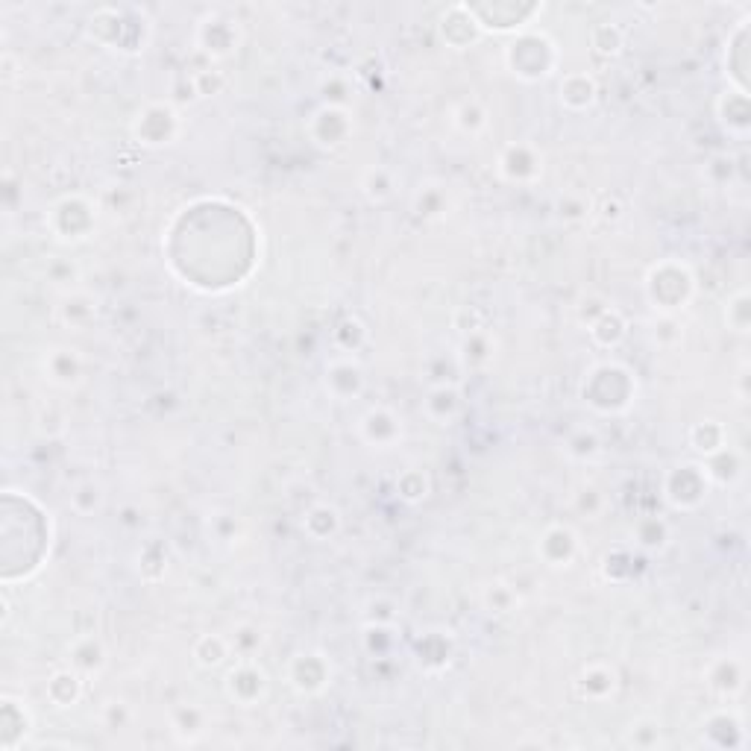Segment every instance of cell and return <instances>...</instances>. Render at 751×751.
Listing matches in <instances>:
<instances>
[{
  "instance_id": "obj_1",
  "label": "cell",
  "mask_w": 751,
  "mask_h": 751,
  "mask_svg": "<svg viewBox=\"0 0 751 751\" xmlns=\"http://www.w3.org/2000/svg\"><path fill=\"white\" fill-rule=\"evenodd\" d=\"M634 397H637V379L619 361H599L584 373L581 402L596 414H622L631 408Z\"/></svg>"
},
{
  "instance_id": "obj_41",
  "label": "cell",
  "mask_w": 751,
  "mask_h": 751,
  "mask_svg": "<svg viewBox=\"0 0 751 751\" xmlns=\"http://www.w3.org/2000/svg\"><path fill=\"white\" fill-rule=\"evenodd\" d=\"M347 338H353V353H358L361 347H364V341H367V326L358 320V317H344L338 326H335V332H332V341H335V347L344 353V347H347Z\"/></svg>"
},
{
  "instance_id": "obj_3",
  "label": "cell",
  "mask_w": 751,
  "mask_h": 751,
  "mask_svg": "<svg viewBox=\"0 0 751 751\" xmlns=\"http://www.w3.org/2000/svg\"><path fill=\"white\" fill-rule=\"evenodd\" d=\"M558 45L543 33H520L511 45L505 47V65L514 77L537 83L549 80L558 71Z\"/></svg>"
},
{
  "instance_id": "obj_29",
  "label": "cell",
  "mask_w": 751,
  "mask_h": 751,
  "mask_svg": "<svg viewBox=\"0 0 751 751\" xmlns=\"http://www.w3.org/2000/svg\"><path fill=\"white\" fill-rule=\"evenodd\" d=\"M707 684L710 690H716L719 696H734L743 690V666L737 661H716L707 672Z\"/></svg>"
},
{
  "instance_id": "obj_18",
  "label": "cell",
  "mask_w": 751,
  "mask_h": 751,
  "mask_svg": "<svg viewBox=\"0 0 751 751\" xmlns=\"http://www.w3.org/2000/svg\"><path fill=\"white\" fill-rule=\"evenodd\" d=\"M47 702L59 710H68V707L80 705L83 693H86V675L77 672L74 666H65V669H56L50 678H47Z\"/></svg>"
},
{
  "instance_id": "obj_17",
  "label": "cell",
  "mask_w": 751,
  "mask_h": 751,
  "mask_svg": "<svg viewBox=\"0 0 751 751\" xmlns=\"http://www.w3.org/2000/svg\"><path fill=\"white\" fill-rule=\"evenodd\" d=\"M0 728H3V751L21 749L33 728V713L21 699L3 696L0 702Z\"/></svg>"
},
{
  "instance_id": "obj_42",
  "label": "cell",
  "mask_w": 751,
  "mask_h": 751,
  "mask_svg": "<svg viewBox=\"0 0 751 751\" xmlns=\"http://www.w3.org/2000/svg\"><path fill=\"white\" fill-rule=\"evenodd\" d=\"M62 317L71 323V326H83L89 317H94V303L83 294H71L62 306Z\"/></svg>"
},
{
  "instance_id": "obj_40",
  "label": "cell",
  "mask_w": 751,
  "mask_h": 751,
  "mask_svg": "<svg viewBox=\"0 0 751 751\" xmlns=\"http://www.w3.org/2000/svg\"><path fill=\"white\" fill-rule=\"evenodd\" d=\"M567 452L578 461H590V458H596L602 452V441H599V435L593 429H575L570 441H567Z\"/></svg>"
},
{
  "instance_id": "obj_30",
  "label": "cell",
  "mask_w": 751,
  "mask_h": 751,
  "mask_svg": "<svg viewBox=\"0 0 751 751\" xmlns=\"http://www.w3.org/2000/svg\"><path fill=\"white\" fill-rule=\"evenodd\" d=\"M361 191H364V197H367L370 203H376V206L388 203V200L397 194V179H394V171H388V168H382V165L370 168V171L361 177Z\"/></svg>"
},
{
  "instance_id": "obj_38",
  "label": "cell",
  "mask_w": 751,
  "mask_h": 751,
  "mask_svg": "<svg viewBox=\"0 0 751 751\" xmlns=\"http://www.w3.org/2000/svg\"><path fill=\"white\" fill-rule=\"evenodd\" d=\"M493 338H490V332L485 329H479V332H470V335H464V344H461V358L467 361V364H485L493 358Z\"/></svg>"
},
{
  "instance_id": "obj_33",
  "label": "cell",
  "mask_w": 751,
  "mask_h": 751,
  "mask_svg": "<svg viewBox=\"0 0 751 751\" xmlns=\"http://www.w3.org/2000/svg\"><path fill=\"white\" fill-rule=\"evenodd\" d=\"M455 127L461 130L464 135H479L487 127V112L485 106L476 100V97H470V100H464L458 109H455Z\"/></svg>"
},
{
  "instance_id": "obj_23",
  "label": "cell",
  "mask_w": 751,
  "mask_h": 751,
  "mask_svg": "<svg viewBox=\"0 0 751 751\" xmlns=\"http://www.w3.org/2000/svg\"><path fill=\"white\" fill-rule=\"evenodd\" d=\"M587 335H590V341H593L596 347H602V350H617L619 344L625 341V335H628V320L622 317V311L614 309V306H608V309L602 311V314L587 326Z\"/></svg>"
},
{
  "instance_id": "obj_9",
  "label": "cell",
  "mask_w": 751,
  "mask_h": 751,
  "mask_svg": "<svg viewBox=\"0 0 751 751\" xmlns=\"http://www.w3.org/2000/svg\"><path fill=\"white\" fill-rule=\"evenodd\" d=\"M335 678V666L323 652H297L288 661V684L303 696H320Z\"/></svg>"
},
{
  "instance_id": "obj_4",
  "label": "cell",
  "mask_w": 751,
  "mask_h": 751,
  "mask_svg": "<svg viewBox=\"0 0 751 751\" xmlns=\"http://www.w3.org/2000/svg\"><path fill=\"white\" fill-rule=\"evenodd\" d=\"M47 223L62 244L86 241L97 226V206L83 194H68L50 206Z\"/></svg>"
},
{
  "instance_id": "obj_35",
  "label": "cell",
  "mask_w": 751,
  "mask_h": 751,
  "mask_svg": "<svg viewBox=\"0 0 751 751\" xmlns=\"http://www.w3.org/2000/svg\"><path fill=\"white\" fill-rule=\"evenodd\" d=\"M590 45L599 56H619L622 47H625V36H622L617 24H596L590 30Z\"/></svg>"
},
{
  "instance_id": "obj_11",
  "label": "cell",
  "mask_w": 751,
  "mask_h": 751,
  "mask_svg": "<svg viewBox=\"0 0 751 751\" xmlns=\"http://www.w3.org/2000/svg\"><path fill=\"white\" fill-rule=\"evenodd\" d=\"M581 555V537L573 526L555 523L540 534L537 540V558L549 570H570Z\"/></svg>"
},
{
  "instance_id": "obj_22",
  "label": "cell",
  "mask_w": 751,
  "mask_h": 751,
  "mask_svg": "<svg viewBox=\"0 0 751 751\" xmlns=\"http://www.w3.org/2000/svg\"><path fill=\"white\" fill-rule=\"evenodd\" d=\"M561 106L564 109H570V112H587L593 103H596V97H599V86H596V80L587 74V71H575V74H567L564 80H561Z\"/></svg>"
},
{
  "instance_id": "obj_10",
  "label": "cell",
  "mask_w": 751,
  "mask_h": 751,
  "mask_svg": "<svg viewBox=\"0 0 751 751\" xmlns=\"http://www.w3.org/2000/svg\"><path fill=\"white\" fill-rule=\"evenodd\" d=\"M355 133L353 115L347 106H332V103H323L309 121V135L311 141L323 150H341L350 135Z\"/></svg>"
},
{
  "instance_id": "obj_15",
  "label": "cell",
  "mask_w": 751,
  "mask_h": 751,
  "mask_svg": "<svg viewBox=\"0 0 751 751\" xmlns=\"http://www.w3.org/2000/svg\"><path fill=\"white\" fill-rule=\"evenodd\" d=\"M575 690L587 702H608V699H614L619 690L617 666L605 661L584 663L581 672H578V678H575Z\"/></svg>"
},
{
  "instance_id": "obj_26",
  "label": "cell",
  "mask_w": 751,
  "mask_h": 751,
  "mask_svg": "<svg viewBox=\"0 0 751 751\" xmlns=\"http://www.w3.org/2000/svg\"><path fill=\"white\" fill-rule=\"evenodd\" d=\"M191 655H194V663L203 666V669H221V666H226V663L232 661L235 652H232L229 637H223V634H203V637L194 643Z\"/></svg>"
},
{
  "instance_id": "obj_21",
  "label": "cell",
  "mask_w": 751,
  "mask_h": 751,
  "mask_svg": "<svg viewBox=\"0 0 751 751\" xmlns=\"http://www.w3.org/2000/svg\"><path fill=\"white\" fill-rule=\"evenodd\" d=\"M716 115L725 133L734 138H746L749 135V94L734 89L725 91L716 103Z\"/></svg>"
},
{
  "instance_id": "obj_44",
  "label": "cell",
  "mask_w": 751,
  "mask_h": 751,
  "mask_svg": "<svg viewBox=\"0 0 751 751\" xmlns=\"http://www.w3.org/2000/svg\"><path fill=\"white\" fill-rule=\"evenodd\" d=\"M605 505V496L596 487H581L578 490V511H587L590 517H596Z\"/></svg>"
},
{
  "instance_id": "obj_39",
  "label": "cell",
  "mask_w": 751,
  "mask_h": 751,
  "mask_svg": "<svg viewBox=\"0 0 751 751\" xmlns=\"http://www.w3.org/2000/svg\"><path fill=\"white\" fill-rule=\"evenodd\" d=\"M725 323L731 332L737 335H746L751 323V311H749V294L746 291H737L728 303H725Z\"/></svg>"
},
{
  "instance_id": "obj_24",
  "label": "cell",
  "mask_w": 751,
  "mask_h": 751,
  "mask_svg": "<svg viewBox=\"0 0 751 751\" xmlns=\"http://www.w3.org/2000/svg\"><path fill=\"white\" fill-rule=\"evenodd\" d=\"M106 661H109V655H106V646L97 634H83L71 643V666L77 672H83L86 678L100 675L106 669Z\"/></svg>"
},
{
  "instance_id": "obj_46",
  "label": "cell",
  "mask_w": 751,
  "mask_h": 751,
  "mask_svg": "<svg viewBox=\"0 0 751 751\" xmlns=\"http://www.w3.org/2000/svg\"><path fill=\"white\" fill-rule=\"evenodd\" d=\"M103 710H109V713H112V719H103V722H106V728H112V731L124 728V725H127V719H130V707H127V702L112 699V702H106V705H103Z\"/></svg>"
},
{
  "instance_id": "obj_25",
  "label": "cell",
  "mask_w": 751,
  "mask_h": 751,
  "mask_svg": "<svg viewBox=\"0 0 751 751\" xmlns=\"http://www.w3.org/2000/svg\"><path fill=\"white\" fill-rule=\"evenodd\" d=\"M300 529L306 531L314 543H326V540H332L341 531V511L335 505L317 502V505H311L309 511L303 514Z\"/></svg>"
},
{
  "instance_id": "obj_31",
  "label": "cell",
  "mask_w": 751,
  "mask_h": 751,
  "mask_svg": "<svg viewBox=\"0 0 751 751\" xmlns=\"http://www.w3.org/2000/svg\"><path fill=\"white\" fill-rule=\"evenodd\" d=\"M68 502H71V508H74L80 517H94V514H100V511H103L106 493H103V487L97 485V482L86 479V482L74 485L71 496H68Z\"/></svg>"
},
{
  "instance_id": "obj_6",
  "label": "cell",
  "mask_w": 751,
  "mask_h": 751,
  "mask_svg": "<svg viewBox=\"0 0 751 751\" xmlns=\"http://www.w3.org/2000/svg\"><path fill=\"white\" fill-rule=\"evenodd\" d=\"M226 699L238 707H259L270 696V675L256 658H235L223 678Z\"/></svg>"
},
{
  "instance_id": "obj_13",
  "label": "cell",
  "mask_w": 751,
  "mask_h": 751,
  "mask_svg": "<svg viewBox=\"0 0 751 751\" xmlns=\"http://www.w3.org/2000/svg\"><path fill=\"white\" fill-rule=\"evenodd\" d=\"M367 376L355 355H338L326 364V394L338 402H353L364 394Z\"/></svg>"
},
{
  "instance_id": "obj_28",
  "label": "cell",
  "mask_w": 751,
  "mask_h": 751,
  "mask_svg": "<svg viewBox=\"0 0 751 751\" xmlns=\"http://www.w3.org/2000/svg\"><path fill=\"white\" fill-rule=\"evenodd\" d=\"M171 731L179 743H197L206 731V713L194 705L177 707L174 719H171Z\"/></svg>"
},
{
  "instance_id": "obj_43",
  "label": "cell",
  "mask_w": 751,
  "mask_h": 751,
  "mask_svg": "<svg viewBox=\"0 0 751 751\" xmlns=\"http://www.w3.org/2000/svg\"><path fill=\"white\" fill-rule=\"evenodd\" d=\"M487 605L496 611V614H508L511 605H514V590L508 584H493L487 587Z\"/></svg>"
},
{
  "instance_id": "obj_45",
  "label": "cell",
  "mask_w": 751,
  "mask_h": 751,
  "mask_svg": "<svg viewBox=\"0 0 751 751\" xmlns=\"http://www.w3.org/2000/svg\"><path fill=\"white\" fill-rule=\"evenodd\" d=\"M47 279H50V282H59V285H68V282L77 279V267L71 265V262H65V259H53V262L47 265Z\"/></svg>"
},
{
  "instance_id": "obj_8",
  "label": "cell",
  "mask_w": 751,
  "mask_h": 751,
  "mask_svg": "<svg viewBox=\"0 0 751 751\" xmlns=\"http://www.w3.org/2000/svg\"><path fill=\"white\" fill-rule=\"evenodd\" d=\"M241 39H244V30H241V24L232 18V15H226V12H209L200 24H197V30H194V42L197 47L206 53V56H212V59H226V56H232L238 45H241Z\"/></svg>"
},
{
  "instance_id": "obj_14",
  "label": "cell",
  "mask_w": 751,
  "mask_h": 751,
  "mask_svg": "<svg viewBox=\"0 0 751 751\" xmlns=\"http://www.w3.org/2000/svg\"><path fill=\"white\" fill-rule=\"evenodd\" d=\"M358 435L361 441L373 449H391L402 441V420L394 408L388 405H373L361 414L358 420Z\"/></svg>"
},
{
  "instance_id": "obj_19",
  "label": "cell",
  "mask_w": 751,
  "mask_h": 751,
  "mask_svg": "<svg viewBox=\"0 0 751 751\" xmlns=\"http://www.w3.org/2000/svg\"><path fill=\"white\" fill-rule=\"evenodd\" d=\"M464 408V397L458 391L455 382H446V385H432L429 394L423 399V411L432 423L438 426H452V420L461 414Z\"/></svg>"
},
{
  "instance_id": "obj_5",
  "label": "cell",
  "mask_w": 751,
  "mask_h": 751,
  "mask_svg": "<svg viewBox=\"0 0 751 751\" xmlns=\"http://www.w3.org/2000/svg\"><path fill=\"white\" fill-rule=\"evenodd\" d=\"M710 487H713V479H710L705 464L687 461V464H678V467H672L666 473V479H663V499L675 511H693V508H699L705 502Z\"/></svg>"
},
{
  "instance_id": "obj_27",
  "label": "cell",
  "mask_w": 751,
  "mask_h": 751,
  "mask_svg": "<svg viewBox=\"0 0 751 751\" xmlns=\"http://www.w3.org/2000/svg\"><path fill=\"white\" fill-rule=\"evenodd\" d=\"M728 443V432L719 420H702L690 429V446L702 455V458H710L716 452H722Z\"/></svg>"
},
{
  "instance_id": "obj_12",
  "label": "cell",
  "mask_w": 751,
  "mask_h": 751,
  "mask_svg": "<svg viewBox=\"0 0 751 751\" xmlns=\"http://www.w3.org/2000/svg\"><path fill=\"white\" fill-rule=\"evenodd\" d=\"M496 171L511 185H531V182L543 177V153L534 144L514 141L499 153Z\"/></svg>"
},
{
  "instance_id": "obj_16",
  "label": "cell",
  "mask_w": 751,
  "mask_h": 751,
  "mask_svg": "<svg viewBox=\"0 0 751 751\" xmlns=\"http://www.w3.org/2000/svg\"><path fill=\"white\" fill-rule=\"evenodd\" d=\"M42 373L50 385L56 388H74L83 382V373H86V361L80 358L77 350H68V347H53L42 355Z\"/></svg>"
},
{
  "instance_id": "obj_32",
  "label": "cell",
  "mask_w": 751,
  "mask_h": 751,
  "mask_svg": "<svg viewBox=\"0 0 751 751\" xmlns=\"http://www.w3.org/2000/svg\"><path fill=\"white\" fill-rule=\"evenodd\" d=\"M429 493H432V479L417 467L405 470L397 479V496L408 505H417V502L429 499Z\"/></svg>"
},
{
  "instance_id": "obj_7",
  "label": "cell",
  "mask_w": 751,
  "mask_h": 751,
  "mask_svg": "<svg viewBox=\"0 0 751 751\" xmlns=\"http://www.w3.org/2000/svg\"><path fill=\"white\" fill-rule=\"evenodd\" d=\"M182 135V118L171 103H147L133 121V138L141 147L159 150Z\"/></svg>"
},
{
  "instance_id": "obj_20",
  "label": "cell",
  "mask_w": 751,
  "mask_h": 751,
  "mask_svg": "<svg viewBox=\"0 0 751 751\" xmlns=\"http://www.w3.org/2000/svg\"><path fill=\"white\" fill-rule=\"evenodd\" d=\"M441 36L446 45H452L455 50H464V47H470L482 36V30H479L476 18L467 12V6L458 3V6H452L441 18Z\"/></svg>"
},
{
  "instance_id": "obj_34",
  "label": "cell",
  "mask_w": 751,
  "mask_h": 751,
  "mask_svg": "<svg viewBox=\"0 0 751 751\" xmlns=\"http://www.w3.org/2000/svg\"><path fill=\"white\" fill-rule=\"evenodd\" d=\"M397 637H394V622H367L364 625V646L367 652H373L376 658L388 655L394 649Z\"/></svg>"
},
{
  "instance_id": "obj_37",
  "label": "cell",
  "mask_w": 751,
  "mask_h": 751,
  "mask_svg": "<svg viewBox=\"0 0 751 751\" xmlns=\"http://www.w3.org/2000/svg\"><path fill=\"white\" fill-rule=\"evenodd\" d=\"M634 540H637V546H643V549H661V546H666V540H669V526H666V520H661V517H646V520H640V523L634 526Z\"/></svg>"
},
{
  "instance_id": "obj_2",
  "label": "cell",
  "mask_w": 751,
  "mask_h": 751,
  "mask_svg": "<svg viewBox=\"0 0 751 751\" xmlns=\"http://www.w3.org/2000/svg\"><path fill=\"white\" fill-rule=\"evenodd\" d=\"M646 297L652 303V309L658 314L675 317L678 311L690 306L693 294H696V276L684 262H672L666 259L661 265H655L646 273Z\"/></svg>"
},
{
  "instance_id": "obj_36",
  "label": "cell",
  "mask_w": 751,
  "mask_h": 751,
  "mask_svg": "<svg viewBox=\"0 0 751 751\" xmlns=\"http://www.w3.org/2000/svg\"><path fill=\"white\" fill-rule=\"evenodd\" d=\"M625 743L634 746V749H655V746H663L661 722H655V719H637V722H631V725H628Z\"/></svg>"
}]
</instances>
